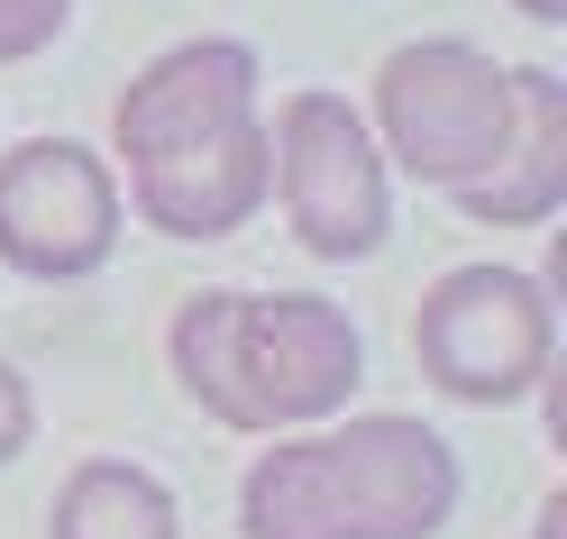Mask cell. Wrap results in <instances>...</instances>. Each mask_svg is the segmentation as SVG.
<instances>
[{
  "label": "cell",
  "mask_w": 567,
  "mask_h": 539,
  "mask_svg": "<svg viewBox=\"0 0 567 539\" xmlns=\"http://www.w3.org/2000/svg\"><path fill=\"white\" fill-rule=\"evenodd\" d=\"M111 147L128 156V201L165 238H229L266 210V101L257 46L193 38L137 64L111 101Z\"/></svg>",
  "instance_id": "cell-1"
},
{
  "label": "cell",
  "mask_w": 567,
  "mask_h": 539,
  "mask_svg": "<svg viewBox=\"0 0 567 539\" xmlns=\"http://www.w3.org/2000/svg\"><path fill=\"white\" fill-rule=\"evenodd\" d=\"M165 348L184 403L238 439H293V429L348 412L367 375L358 320L321 293H193Z\"/></svg>",
  "instance_id": "cell-2"
},
{
  "label": "cell",
  "mask_w": 567,
  "mask_h": 539,
  "mask_svg": "<svg viewBox=\"0 0 567 539\" xmlns=\"http://www.w3.org/2000/svg\"><path fill=\"white\" fill-rule=\"evenodd\" d=\"M513 128V64H494L467 38H421L375 64V156L403 165L431 193H467L494 174Z\"/></svg>",
  "instance_id": "cell-3"
},
{
  "label": "cell",
  "mask_w": 567,
  "mask_h": 539,
  "mask_svg": "<svg viewBox=\"0 0 567 539\" xmlns=\"http://www.w3.org/2000/svg\"><path fill=\"white\" fill-rule=\"evenodd\" d=\"M412 356L449 403L504 412L549 384L558 356V302L522 266H449L412 311Z\"/></svg>",
  "instance_id": "cell-4"
},
{
  "label": "cell",
  "mask_w": 567,
  "mask_h": 539,
  "mask_svg": "<svg viewBox=\"0 0 567 539\" xmlns=\"http://www.w3.org/2000/svg\"><path fill=\"white\" fill-rule=\"evenodd\" d=\"M266 193L284 201V229L330 266L375 257L384 229H394L384 156H375L367 111L348 92H293L266 120Z\"/></svg>",
  "instance_id": "cell-5"
},
{
  "label": "cell",
  "mask_w": 567,
  "mask_h": 539,
  "mask_svg": "<svg viewBox=\"0 0 567 539\" xmlns=\"http://www.w3.org/2000/svg\"><path fill=\"white\" fill-rule=\"evenodd\" d=\"M120 247V174L74 137H28L0 156V266L83 283Z\"/></svg>",
  "instance_id": "cell-6"
},
{
  "label": "cell",
  "mask_w": 567,
  "mask_h": 539,
  "mask_svg": "<svg viewBox=\"0 0 567 539\" xmlns=\"http://www.w3.org/2000/svg\"><path fill=\"white\" fill-rule=\"evenodd\" d=\"M321 439V476H330V512L339 539H440L457 512V457L431 421L412 412H358Z\"/></svg>",
  "instance_id": "cell-7"
},
{
  "label": "cell",
  "mask_w": 567,
  "mask_h": 539,
  "mask_svg": "<svg viewBox=\"0 0 567 539\" xmlns=\"http://www.w3.org/2000/svg\"><path fill=\"white\" fill-rule=\"evenodd\" d=\"M567 201V83L549 64H513V128L485 184L457 193L476 229H540Z\"/></svg>",
  "instance_id": "cell-8"
},
{
  "label": "cell",
  "mask_w": 567,
  "mask_h": 539,
  "mask_svg": "<svg viewBox=\"0 0 567 539\" xmlns=\"http://www.w3.org/2000/svg\"><path fill=\"white\" fill-rule=\"evenodd\" d=\"M47 539H184V512L137 457H83L47 502Z\"/></svg>",
  "instance_id": "cell-9"
},
{
  "label": "cell",
  "mask_w": 567,
  "mask_h": 539,
  "mask_svg": "<svg viewBox=\"0 0 567 539\" xmlns=\"http://www.w3.org/2000/svg\"><path fill=\"white\" fill-rule=\"evenodd\" d=\"M238 530L247 539H339L330 512V476H321V439H275L257 448V466L238 476Z\"/></svg>",
  "instance_id": "cell-10"
},
{
  "label": "cell",
  "mask_w": 567,
  "mask_h": 539,
  "mask_svg": "<svg viewBox=\"0 0 567 539\" xmlns=\"http://www.w3.org/2000/svg\"><path fill=\"white\" fill-rule=\"evenodd\" d=\"M64 10L74 0H0V64H28L64 38Z\"/></svg>",
  "instance_id": "cell-11"
},
{
  "label": "cell",
  "mask_w": 567,
  "mask_h": 539,
  "mask_svg": "<svg viewBox=\"0 0 567 539\" xmlns=\"http://www.w3.org/2000/svg\"><path fill=\"white\" fill-rule=\"evenodd\" d=\"M28 429H38V393H28V375L0 356V466L28 448Z\"/></svg>",
  "instance_id": "cell-12"
},
{
  "label": "cell",
  "mask_w": 567,
  "mask_h": 539,
  "mask_svg": "<svg viewBox=\"0 0 567 539\" xmlns=\"http://www.w3.org/2000/svg\"><path fill=\"white\" fill-rule=\"evenodd\" d=\"M530 539H567V494H549L540 512H530Z\"/></svg>",
  "instance_id": "cell-13"
},
{
  "label": "cell",
  "mask_w": 567,
  "mask_h": 539,
  "mask_svg": "<svg viewBox=\"0 0 567 539\" xmlns=\"http://www.w3.org/2000/svg\"><path fill=\"white\" fill-rule=\"evenodd\" d=\"M513 10H522V19H540V28H558V19H567V0H513Z\"/></svg>",
  "instance_id": "cell-14"
}]
</instances>
